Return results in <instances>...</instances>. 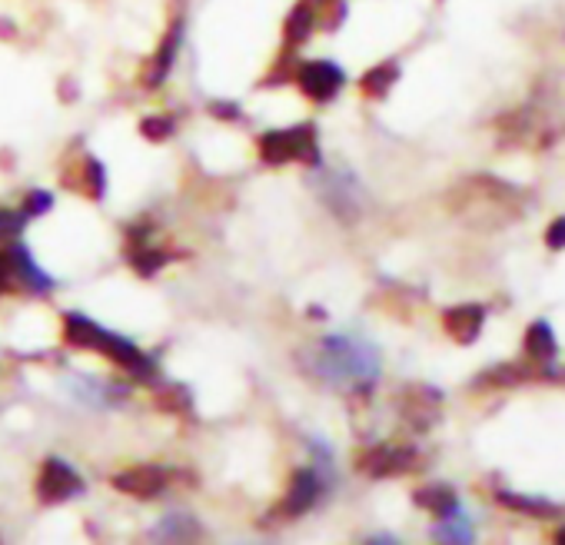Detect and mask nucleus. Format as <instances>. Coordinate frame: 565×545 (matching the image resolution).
<instances>
[{
    "instance_id": "obj_1",
    "label": "nucleus",
    "mask_w": 565,
    "mask_h": 545,
    "mask_svg": "<svg viewBox=\"0 0 565 545\" xmlns=\"http://www.w3.org/2000/svg\"><path fill=\"white\" fill-rule=\"evenodd\" d=\"M373 370H376V360L360 343L327 340V346H323V373L327 376H333L340 383H347V380L366 383V380H373Z\"/></svg>"
},
{
    "instance_id": "obj_2",
    "label": "nucleus",
    "mask_w": 565,
    "mask_h": 545,
    "mask_svg": "<svg viewBox=\"0 0 565 545\" xmlns=\"http://www.w3.org/2000/svg\"><path fill=\"white\" fill-rule=\"evenodd\" d=\"M67 336H71L74 343H87V346H100V350H107L110 356H117V360H120V363H127L130 370H143V366H147V363H143V356H140V350H134L127 340L110 336L107 330L94 327L90 320L71 317V320H67Z\"/></svg>"
},
{
    "instance_id": "obj_3",
    "label": "nucleus",
    "mask_w": 565,
    "mask_h": 545,
    "mask_svg": "<svg viewBox=\"0 0 565 545\" xmlns=\"http://www.w3.org/2000/svg\"><path fill=\"white\" fill-rule=\"evenodd\" d=\"M263 157L273 163H287V160H313L317 157V140L310 127L300 130H282L263 137Z\"/></svg>"
},
{
    "instance_id": "obj_4",
    "label": "nucleus",
    "mask_w": 565,
    "mask_h": 545,
    "mask_svg": "<svg viewBox=\"0 0 565 545\" xmlns=\"http://www.w3.org/2000/svg\"><path fill=\"white\" fill-rule=\"evenodd\" d=\"M300 84L310 97L317 100H330L340 87H343V71L327 64V61H313L300 71Z\"/></svg>"
},
{
    "instance_id": "obj_5",
    "label": "nucleus",
    "mask_w": 565,
    "mask_h": 545,
    "mask_svg": "<svg viewBox=\"0 0 565 545\" xmlns=\"http://www.w3.org/2000/svg\"><path fill=\"white\" fill-rule=\"evenodd\" d=\"M77 492H81L77 472H74L67 462L51 459L47 469H44V475H41V495H44L47 502H54V499H67V495H77Z\"/></svg>"
},
{
    "instance_id": "obj_6",
    "label": "nucleus",
    "mask_w": 565,
    "mask_h": 545,
    "mask_svg": "<svg viewBox=\"0 0 565 545\" xmlns=\"http://www.w3.org/2000/svg\"><path fill=\"white\" fill-rule=\"evenodd\" d=\"M446 330L452 340L459 343H472L482 330V310L479 307H459L452 313H446Z\"/></svg>"
},
{
    "instance_id": "obj_7",
    "label": "nucleus",
    "mask_w": 565,
    "mask_h": 545,
    "mask_svg": "<svg viewBox=\"0 0 565 545\" xmlns=\"http://www.w3.org/2000/svg\"><path fill=\"white\" fill-rule=\"evenodd\" d=\"M525 353L535 356V360H548V356L555 353V340H552V333H548L545 323H535V327L529 330V336H525Z\"/></svg>"
},
{
    "instance_id": "obj_8",
    "label": "nucleus",
    "mask_w": 565,
    "mask_h": 545,
    "mask_svg": "<svg viewBox=\"0 0 565 545\" xmlns=\"http://www.w3.org/2000/svg\"><path fill=\"white\" fill-rule=\"evenodd\" d=\"M317 475H310V472H300L297 475V482H294V495H290V509L294 512H303L313 499H317Z\"/></svg>"
},
{
    "instance_id": "obj_9",
    "label": "nucleus",
    "mask_w": 565,
    "mask_h": 545,
    "mask_svg": "<svg viewBox=\"0 0 565 545\" xmlns=\"http://www.w3.org/2000/svg\"><path fill=\"white\" fill-rule=\"evenodd\" d=\"M419 502H423V505H429V509H433V512H439V515H443L446 509H452V505H456L452 492H449V489H443V485H436L433 492H419Z\"/></svg>"
},
{
    "instance_id": "obj_10",
    "label": "nucleus",
    "mask_w": 565,
    "mask_h": 545,
    "mask_svg": "<svg viewBox=\"0 0 565 545\" xmlns=\"http://www.w3.org/2000/svg\"><path fill=\"white\" fill-rule=\"evenodd\" d=\"M393 77H396V71H393V67H383L380 74H370V77H366V90H370V94H383V87H386Z\"/></svg>"
},
{
    "instance_id": "obj_11",
    "label": "nucleus",
    "mask_w": 565,
    "mask_h": 545,
    "mask_svg": "<svg viewBox=\"0 0 565 545\" xmlns=\"http://www.w3.org/2000/svg\"><path fill=\"white\" fill-rule=\"evenodd\" d=\"M545 243H548L552 249H562V246H565V216H562V220H555V223L548 226Z\"/></svg>"
},
{
    "instance_id": "obj_12",
    "label": "nucleus",
    "mask_w": 565,
    "mask_h": 545,
    "mask_svg": "<svg viewBox=\"0 0 565 545\" xmlns=\"http://www.w3.org/2000/svg\"><path fill=\"white\" fill-rule=\"evenodd\" d=\"M555 542H565V528H558V532H555Z\"/></svg>"
},
{
    "instance_id": "obj_13",
    "label": "nucleus",
    "mask_w": 565,
    "mask_h": 545,
    "mask_svg": "<svg viewBox=\"0 0 565 545\" xmlns=\"http://www.w3.org/2000/svg\"><path fill=\"white\" fill-rule=\"evenodd\" d=\"M0 287H4V263H0Z\"/></svg>"
}]
</instances>
